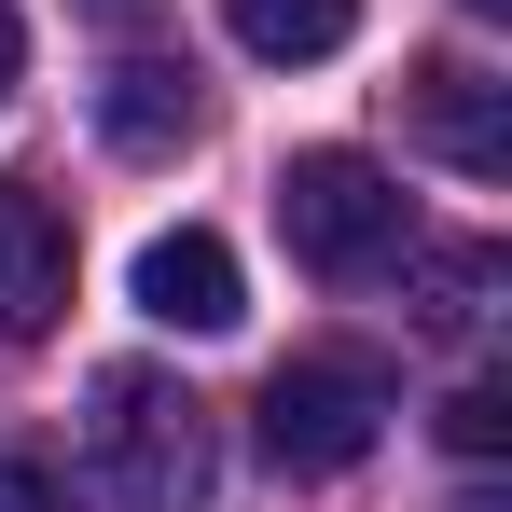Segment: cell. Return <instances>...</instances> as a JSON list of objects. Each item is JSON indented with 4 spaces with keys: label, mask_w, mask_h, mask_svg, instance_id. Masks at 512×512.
Masks as SVG:
<instances>
[{
    "label": "cell",
    "mask_w": 512,
    "mask_h": 512,
    "mask_svg": "<svg viewBox=\"0 0 512 512\" xmlns=\"http://www.w3.org/2000/svg\"><path fill=\"white\" fill-rule=\"evenodd\" d=\"M84 457H97V485L125 512H208L222 499V429L153 360H97L84 374Z\"/></svg>",
    "instance_id": "1"
},
{
    "label": "cell",
    "mask_w": 512,
    "mask_h": 512,
    "mask_svg": "<svg viewBox=\"0 0 512 512\" xmlns=\"http://www.w3.org/2000/svg\"><path fill=\"white\" fill-rule=\"evenodd\" d=\"M388 416H402V388H388V360L374 346H305V360H277L263 374V402H250V429H263V457L277 471H360L374 443H388Z\"/></svg>",
    "instance_id": "2"
},
{
    "label": "cell",
    "mask_w": 512,
    "mask_h": 512,
    "mask_svg": "<svg viewBox=\"0 0 512 512\" xmlns=\"http://www.w3.org/2000/svg\"><path fill=\"white\" fill-rule=\"evenodd\" d=\"M277 236H291L305 277H374L402 250V180L374 153H291L277 167Z\"/></svg>",
    "instance_id": "3"
},
{
    "label": "cell",
    "mask_w": 512,
    "mask_h": 512,
    "mask_svg": "<svg viewBox=\"0 0 512 512\" xmlns=\"http://www.w3.org/2000/svg\"><path fill=\"white\" fill-rule=\"evenodd\" d=\"M402 139L443 153L457 180H499L512 167V84L471 70V56H416V70H402Z\"/></svg>",
    "instance_id": "4"
},
{
    "label": "cell",
    "mask_w": 512,
    "mask_h": 512,
    "mask_svg": "<svg viewBox=\"0 0 512 512\" xmlns=\"http://www.w3.org/2000/svg\"><path fill=\"white\" fill-rule=\"evenodd\" d=\"M70 208L42 194V180H0V333L42 346L56 319H70Z\"/></svg>",
    "instance_id": "5"
},
{
    "label": "cell",
    "mask_w": 512,
    "mask_h": 512,
    "mask_svg": "<svg viewBox=\"0 0 512 512\" xmlns=\"http://www.w3.org/2000/svg\"><path fill=\"white\" fill-rule=\"evenodd\" d=\"M402 319L416 333H443V346H471L485 319H499V291H512V263H499V236H402Z\"/></svg>",
    "instance_id": "6"
},
{
    "label": "cell",
    "mask_w": 512,
    "mask_h": 512,
    "mask_svg": "<svg viewBox=\"0 0 512 512\" xmlns=\"http://www.w3.org/2000/svg\"><path fill=\"white\" fill-rule=\"evenodd\" d=\"M139 319H167V333H236V319H250V277H236V250H222L208 222L153 236V250H139Z\"/></svg>",
    "instance_id": "7"
},
{
    "label": "cell",
    "mask_w": 512,
    "mask_h": 512,
    "mask_svg": "<svg viewBox=\"0 0 512 512\" xmlns=\"http://www.w3.org/2000/svg\"><path fill=\"white\" fill-rule=\"evenodd\" d=\"M194 125H208L194 70H167V56H111V70H97V139H111V153L167 167V153H194Z\"/></svg>",
    "instance_id": "8"
},
{
    "label": "cell",
    "mask_w": 512,
    "mask_h": 512,
    "mask_svg": "<svg viewBox=\"0 0 512 512\" xmlns=\"http://www.w3.org/2000/svg\"><path fill=\"white\" fill-rule=\"evenodd\" d=\"M222 28L250 42L263 70H319V56H346L360 0H222Z\"/></svg>",
    "instance_id": "9"
},
{
    "label": "cell",
    "mask_w": 512,
    "mask_h": 512,
    "mask_svg": "<svg viewBox=\"0 0 512 512\" xmlns=\"http://www.w3.org/2000/svg\"><path fill=\"white\" fill-rule=\"evenodd\" d=\"M443 443H457L471 471H485V457H499V443H512V388H499V374H471V388L443 402Z\"/></svg>",
    "instance_id": "10"
},
{
    "label": "cell",
    "mask_w": 512,
    "mask_h": 512,
    "mask_svg": "<svg viewBox=\"0 0 512 512\" xmlns=\"http://www.w3.org/2000/svg\"><path fill=\"white\" fill-rule=\"evenodd\" d=\"M0 512H70V485H56L42 457H0Z\"/></svg>",
    "instance_id": "11"
},
{
    "label": "cell",
    "mask_w": 512,
    "mask_h": 512,
    "mask_svg": "<svg viewBox=\"0 0 512 512\" xmlns=\"http://www.w3.org/2000/svg\"><path fill=\"white\" fill-rule=\"evenodd\" d=\"M28 84V14H14V0H0V97Z\"/></svg>",
    "instance_id": "12"
},
{
    "label": "cell",
    "mask_w": 512,
    "mask_h": 512,
    "mask_svg": "<svg viewBox=\"0 0 512 512\" xmlns=\"http://www.w3.org/2000/svg\"><path fill=\"white\" fill-rule=\"evenodd\" d=\"M84 14H97V28H139V14H153V0H84Z\"/></svg>",
    "instance_id": "13"
},
{
    "label": "cell",
    "mask_w": 512,
    "mask_h": 512,
    "mask_svg": "<svg viewBox=\"0 0 512 512\" xmlns=\"http://www.w3.org/2000/svg\"><path fill=\"white\" fill-rule=\"evenodd\" d=\"M457 512H499V499H485V485H471V499H457Z\"/></svg>",
    "instance_id": "14"
},
{
    "label": "cell",
    "mask_w": 512,
    "mask_h": 512,
    "mask_svg": "<svg viewBox=\"0 0 512 512\" xmlns=\"http://www.w3.org/2000/svg\"><path fill=\"white\" fill-rule=\"evenodd\" d=\"M471 14H512V0H471Z\"/></svg>",
    "instance_id": "15"
}]
</instances>
